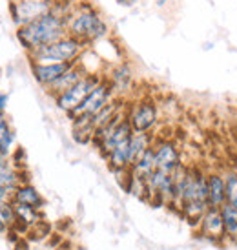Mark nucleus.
<instances>
[{"mask_svg": "<svg viewBox=\"0 0 237 250\" xmlns=\"http://www.w3.org/2000/svg\"><path fill=\"white\" fill-rule=\"evenodd\" d=\"M64 37H68V15L59 13L55 9L17 31V39L24 49H28V53L60 41Z\"/></svg>", "mask_w": 237, "mask_h": 250, "instance_id": "1", "label": "nucleus"}, {"mask_svg": "<svg viewBox=\"0 0 237 250\" xmlns=\"http://www.w3.org/2000/svg\"><path fill=\"white\" fill-rule=\"evenodd\" d=\"M68 35L88 46L108 35V24L93 7L84 4L68 15Z\"/></svg>", "mask_w": 237, "mask_h": 250, "instance_id": "2", "label": "nucleus"}, {"mask_svg": "<svg viewBox=\"0 0 237 250\" xmlns=\"http://www.w3.org/2000/svg\"><path fill=\"white\" fill-rule=\"evenodd\" d=\"M86 44L73 37H64L60 41L51 42L44 48L31 51L29 59L37 64H60V62H75L82 55Z\"/></svg>", "mask_w": 237, "mask_h": 250, "instance_id": "3", "label": "nucleus"}, {"mask_svg": "<svg viewBox=\"0 0 237 250\" xmlns=\"http://www.w3.org/2000/svg\"><path fill=\"white\" fill-rule=\"evenodd\" d=\"M57 6V0H11V17L17 28L28 26L44 15L51 13Z\"/></svg>", "mask_w": 237, "mask_h": 250, "instance_id": "4", "label": "nucleus"}, {"mask_svg": "<svg viewBox=\"0 0 237 250\" xmlns=\"http://www.w3.org/2000/svg\"><path fill=\"white\" fill-rule=\"evenodd\" d=\"M100 83H102V79L99 75L88 73V75L84 77L82 81H79L73 88H70L68 91H64L62 95H59V97L55 99L57 106L70 115L73 110H77L79 106H80V103H82L84 99L88 97Z\"/></svg>", "mask_w": 237, "mask_h": 250, "instance_id": "5", "label": "nucleus"}, {"mask_svg": "<svg viewBox=\"0 0 237 250\" xmlns=\"http://www.w3.org/2000/svg\"><path fill=\"white\" fill-rule=\"evenodd\" d=\"M112 99H113L112 84L108 83V81H102V83L99 84L97 88L80 103V106H79L77 110L71 111L70 113L71 121L77 117H93V115H97L104 106H108L112 103Z\"/></svg>", "mask_w": 237, "mask_h": 250, "instance_id": "6", "label": "nucleus"}, {"mask_svg": "<svg viewBox=\"0 0 237 250\" xmlns=\"http://www.w3.org/2000/svg\"><path fill=\"white\" fill-rule=\"evenodd\" d=\"M146 199L152 203H162V205H174L175 187H174V175L164 174L160 170H155L152 175L146 177Z\"/></svg>", "mask_w": 237, "mask_h": 250, "instance_id": "7", "label": "nucleus"}, {"mask_svg": "<svg viewBox=\"0 0 237 250\" xmlns=\"http://www.w3.org/2000/svg\"><path fill=\"white\" fill-rule=\"evenodd\" d=\"M126 117L130 121L133 132H152L159 123V110L154 101L142 99L130 108Z\"/></svg>", "mask_w": 237, "mask_h": 250, "instance_id": "8", "label": "nucleus"}, {"mask_svg": "<svg viewBox=\"0 0 237 250\" xmlns=\"http://www.w3.org/2000/svg\"><path fill=\"white\" fill-rule=\"evenodd\" d=\"M197 234L216 245L226 243L228 237H226L224 223H223V217H221V210L219 208L206 210V214L202 215V219L197 225Z\"/></svg>", "mask_w": 237, "mask_h": 250, "instance_id": "9", "label": "nucleus"}, {"mask_svg": "<svg viewBox=\"0 0 237 250\" xmlns=\"http://www.w3.org/2000/svg\"><path fill=\"white\" fill-rule=\"evenodd\" d=\"M155 152V167L157 170L164 172V174H174L177 168L181 167V152L175 143L172 141H157L154 143Z\"/></svg>", "mask_w": 237, "mask_h": 250, "instance_id": "10", "label": "nucleus"}, {"mask_svg": "<svg viewBox=\"0 0 237 250\" xmlns=\"http://www.w3.org/2000/svg\"><path fill=\"white\" fill-rule=\"evenodd\" d=\"M77 62V61H75ZM75 62H60V64H37L31 62V73L35 75V81L40 86L48 88L55 83L60 75H64Z\"/></svg>", "mask_w": 237, "mask_h": 250, "instance_id": "11", "label": "nucleus"}, {"mask_svg": "<svg viewBox=\"0 0 237 250\" xmlns=\"http://www.w3.org/2000/svg\"><path fill=\"white\" fill-rule=\"evenodd\" d=\"M86 75H88V73H86V70L82 68V64L77 61V62L71 66L70 70L66 71L64 75L59 77L55 83L51 84V86H48L46 90H48L49 95H53V97L57 99L59 95H62L64 91H68L70 88H73V86H75L79 81H82Z\"/></svg>", "mask_w": 237, "mask_h": 250, "instance_id": "12", "label": "nucleus"}, {"mask_svg": "<svg viewBox=\"0 0 237 250\" xmlns=\"http://www.w3.org/2000/svg\"><path fill=\"white\" fill-rule=\"evenodd\" d=\"M210 208H221L226 203V183L223 172H206Z\"/></svg>", "mask_w": 237, "mask_h": 250, "instance_id": "13", "label": "nucleus"}, {"mask_svg": "<svg viewBox=\"0 0 237 250\" xmlns=\"http://www.w3.org/2000/svg\"><path fill=\"white\" fill-rule=\"evenodd\" d=\"M13 203H20V205H28V207H33V208H42V205H44V199H42V195L37 192L35 187H31L28 183H24L20 187L17 188L13 192Z\"/></svg>", "mask_w": 237, "mask_h": 250, "instance_id": "14", "label": "nucleus"}, {"mask_svg": "<svg viewBox=\"0 0 237 250\" xmlns=\"http://www.w3.org/2000/svg\"><path fill=\"white\" fill-rule=\"evenodd\" d=\"M154 137L150 132H133L130 137V153H132V165L139 159L144 152L154 146Z\"/></svg>", "mask_w": 237, "mask_h": 250, "instance_id": "15", "label": "nucleus"}, {"mask_svg": "<svg viewBox=\"0 0 237 250\" xmlns=\"http://www.w3.org/2000/svg\"><path fill=\"white\" fill-rule=\"evenodd\" d=\"M132 174L135 175V177H139V179H146L148 175H152L157 170V167H155V152H154V146L148 150V152H144L142 155H140L139 159L135 161L132 165Z\"/></svg>", "mask_w": 237, "mask_h": 250, "instance_id": "16", "label": "nucleus"}, {"mask_svg": "<svg viewBox=\"0 0 237 250\" xmlns=\"http://www.w3.org/2000/svg\"><path fill=\"white\" fill-rule=\"evenodd\" d=\"M0 185L11 192H15L20 185H24L20 181V174L9 165V161L6 157H0Z\"/></svg>", "mask_w": 237, "mask_h": 250, "instance_id": "17", "label": "nucleus"}, {"mask_svg": "<svg viewBox=\"0 0 237 250\" xmlns=\"http://www.w3.org/2000/svg\"><path fill=\"white\" fill-rule=\"evenodd\" d=\"M219 210H221V217H223L228 243H237V208L230 203H224Z\"/></svg>", "mask_w": 237, "mask_h": 250, "instance_id": "18", "label": "nucleus"}, {"mask_svg": "<svg viewBox=\"0 0 237 250\" xmlns=\"http://www.w3.org/2000/svg\"><path fill=\"white\" fill-rule=\"evenodd\" d=\"M108 83L112 84L113 93H115V91H117V93L128 91L130 86H132V71H130V68H128L126 64H120V66H117V68L112 71Z\"/></svg>", "mask_w": 237, "mask_h": 250, "instance_id": "19", "label": "nucleus"}, {"mask_svg": "<svg viewBox=\"0 0 237 250\" xmlns=\"http://www.w3.org/2000/svg\"><path fill=\"white\" fill-rule=\"evenodd\" d=\"M15 214H17V225H24V229H33L40 223V214L39 208L28 207V205H20V203H13Z\"/></svg>", "mask_w": 237, "mask_h": 250, "instance_id": "20", "label": "nucleus"}, {"mask_svg": "<svg viewBox=\"0 0 237 250\" xmlns=\"http://www.w3.org/2000/svg\"><path fill=\"white\" fill-rule=\"evenodd\" d=\"M13 141L15 133L11 132V128H9L6 119L0 115V155L2 157H6L7 153H9L11 146H13Z\"/></svg>", "mask_w": 237, "mask_h": 250, "instance_id": "21", "label": "nucleus"}, {"mask_svg": "<svg viewBox=\"0 0 237 250\" xmlns=\"http://www.w3.org/2000/svg\"><path fill=\"white\" fill-rule=\"evenodd\" d=\"M223 174L226 183V203L237 208V170H226Z\"/></svg>", "mask_w": 237, "mask_h": 250, "instance_id": "22", "label": "nucleus"}, {"mask_svg": "<svg viewBox=\"0 0 237 250\" xmlns=\"http://www.w3.org/2000/svg\"><path fill=\"white\" fill-rule=\"evenodd\" d=\"M0 215H2V219L6 221L7 227H15V225H17V214H15L13 201L0 203Z\"/></svg>", "mask_w": 237, "mask_h": 250, "instance_id": "23", "label": "nucleus"}, {"mask_svg": "<svg viewBox=\"0 0 237 250\" xmlns=\"http://www.w3.org/2000/svg\"><path fill=\"white\" fill-rule=\"evenodd\" d=\"M11 197H13V192H11V190H7L6 187H2V185H0V203L9 201Z\"/></svg>", "mask_w": 237, "mask_h": 250, "instance_id": "24", "label": "nucleus"}, {"mask_svg": "<svg viewBox=\"0 0 237 250\" xmlns=\"http://www.w3.org/2000/svg\"><path fill=\"white\" fill-rule=\"evenodd\" d=\"M120 6H124V7H132V6H135L139 0H117Z\"/></svg>", "mask_w": 237, "mask_h": 250, "instance_id": "25", "label": "nucleus"}, {"mask_svg": "<svg viewBox=\"0 0 237 250\" xmlns=\"http://www.w3.org/2000/svg\"><path fill=\"white\" fill-rule=\"evenodd\" d=\"M6 104H7V95H0V115H2V111L6 110Z\"/></svg>", "mask_w": 237, "mask_h": 250, "instance_id": "26", "label": "nucleus"}, {"mask_svg": "<svg viewBox=\"0 0 237 250\" xmlns=\"http://www.w3.org/2000/svg\"><path fill=\"white\" fill-rule=\"evenodd\" d=\"M4 230H7V225H6V221L2 219V215H0V232H4Z\"/></svg>", "mask_w": 237, "mask_h": 250, "instance_id": "27", "label": "nucleus"}]
</instances>
